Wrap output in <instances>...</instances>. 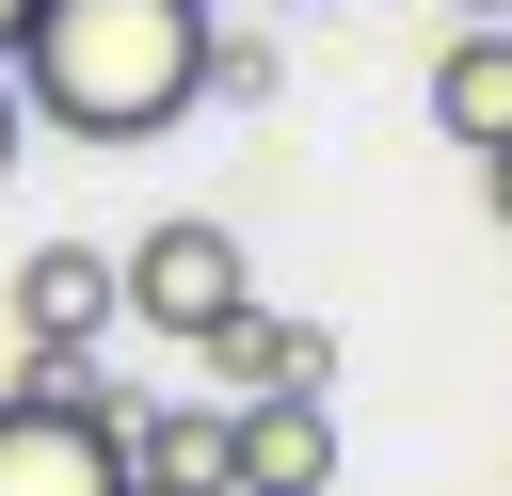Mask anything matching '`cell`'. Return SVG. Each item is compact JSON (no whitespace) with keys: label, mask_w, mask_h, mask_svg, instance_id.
<instances>
[{"label":"cell","mask_w":512,"mask_h":496,"mask_svg":"<svg viewBox=\"0 0 512 496\" xmlns=\"http://www.w3.org/2000/svg\"><path fill=\"white\" fill-rule=\"evenodd\" d=\"M0 64H16V112L32 128H64V144H160L192 112L208 16L192 0H32Z\"/></svg>","instance_id":"obj_1"},{"label":"cell","mask_w":512,"mask_h":496,"mask_svg":"<svg viewBox=\"0 0 512 496\" xmlns=\"http://www.w3.org/2000/svg\"><path fill=\"white\" fill-rule=\"evenodd\" d=\"M0 496H128V400L96 368H16L0 384Z\"/></svg>","instance_id":"obj_2"},{"label":"cell","mask_w":512,"mask_h":496,"mask_svg":"<svg viewBox=\"0 0 512 496\" xmlns=\"http://www.w3.org/2000/svg\"><path fill=\"white\" fill-rule=\"evenodd\" d=\"M112 288H128V320H144V336H176V352H192L208 320H240V304H256V256H240V224L160 208V224L112 256Z\"/></svg>","instance_id":"obj_3"},{"label":"cell","mask_w":512,"mask_h":496,"mask_svg":"<svg viewBox=\"0 0 512 496\" xmlns=\"http://www.w3.org/2000/svg\"><path fill=\"white\" fill-rule=\"evenodd\" d=\"M112 320H128V288H112L96 240H32L16 256V368H96Z\"/></svg>","instance_id":"obj_4"},{"label":"cell","mask_w":512,"mask_h":496,"mask_svg":"<svg viewBox=\"0 0 512 496\" xmlns=\"http://www.w3.org/2000/svg\"><path fill=\"white\" fill-rule=\"evenodd\" d=\"M192 352H208V400H320V384H336V336H320V320H272V304L208 320Z\"/></svg>","instance_id":"obj_5"},{"label":"cell","mask_w":512,"mask_h":496,"mask_svg":"<svg viewBox=\"0 0 512 496\" xmlns=\"http://www.w3.org/2000/svg\"><path fill=\"white\" fill-rule=\"evenodd\" d=\"M224 496H336V416L320 400H224Z\"/></svg>","instance_id":"obj_6"},{"label":"cell","mask_w":512,"mask_h":496,"mask_svg":"<svg viewBox=\"0 0 512 496\" xmlns=\"http://www.w3.org/2000/svg\"><path fill=\"white\" fill-rule=\"evenodd\" d=\"M432 128L480 160V144H512V16H464L448 48H432Z\"/></svg>","instance_id":"obj_7"},{"label":"cell","mask_w":512,"mask_h":496,"mask_svg":"<svg viewBox=\"0 0 512 496\" xmlns=\"http://www.w3.org/2000/svg\"><path fill=\"white\" fill-rule=\"evenodd\" d=\"M128 496H224V400H128Z\"/></svg>","instance_id":"obj_8"},{"label":"cell","mask_w":512,"mask_h":496,"mask_svg":"<svg viewBox=\"0 0 512 496\" xmlns=\"http://www.w3.org/2000/svg\"><path fill=\"white\" fill-rule=\"evenodd\" d=\"M192 96H224V112H256V96H272V32H208V64H192Z\"/></svg>","instance_id":"obj_9"},{"label":"cell","mask_w":512,"mask_h":496,"mask_svg":"<svg viewBox=\"0 0 512 496\" xmlns=\"http://www.w3.org/2000/svg\"><path fill=\"white\" fill-rule=\"evenodd\" d=\"M480 208H496V224H512V144H480Z\"/></svg>","instance_id":"obj_10"},{"label":"cell","mask_w":512,"mask_h":496,"mask_svg":"<svg viewBox=\"0 0 512 496\" xmlns=\"http://www.w3.org/2000/svg\"><path fill=\"white\" fill-rule=\"evenodd\" d=\"M16 144H32V112H16V64H0V176H16Z\"/></svg>","instance_id":"obj_11"},{"label":"cell","mask_w":512,"mask_h":496,"mask_svg":"<svg viewBox=\"0 0 512 496\" xmlns=\"http://www.w3.org/2000/svg\"><path fill=\"white\" fill-rule=\"evenodd\" d=\"M16 16H32V0H0V48H16Z\"/></svg>","instance_id":"obj_12"},{"label":"cell","mask_w":512,"mask_h":496,"mask_svg":"<svg viewBox=\"0 0 512 496\" xmlns=\"http://www.w3.org/2000/svg\"><path fill=\"white\" fill-rule=\"evenodd\" d=\"M464 16H512V0H464Z\"/></svg>","instance_id":"obj_13"},{"label":"cell","mask_w":512,"mask_h":496,"mask_svg":"<svg viewBox=\"0 0 512 496\" xmlns=\"http://www.w3.org/2000/svg\"><path fill=\"white\" fill-rule=\"evenodd\" d=\"M192 16H208V0H192Z\"/></svg>","instance_id":"obj_14"}]
</instances>
